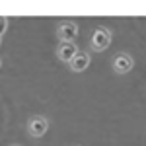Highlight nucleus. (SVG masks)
I'll return each instance as SVG.
<instances>
[{"mask_svg": "<svg viewBox=\"0 0 146 146\" xmlns=\"http://www.w3.org/2000/svg\"><path fill=\"white\" fill-rule=\"evenodd\" d=\"M109 45H111V31L103 25L96 27L90 35V49L96 53H103Z\"/></svg>", "mask_w": 146, "mask_h": 146, "instance_id": "f257e3e1", "label": "nucleus"}, {"mask_svg": "<svg viewBox=\"0 0 146 146\" xmlns=\"http://www.w3.org/2000/svg\"><path fill=\"white\" fill-rule=\"evenodd\" d=\"M78 33H80V27L74 22H60L56 25V37H58L60 43H74Z\"/></svg>", "mask_w": 146, "mask_h": 146, "instance_id": "f03ea898", "label": "nucleus"}, {"mask_svg": "<svg viewBox=\"0 0 146 146\" xmlns=\"http://www.w3.org/2000/svg\"><path fill=\"white\" fill-rule=\"evenodd\" d=\"M49 131V119L43 115H33L27 121V133L31 138H41Z\"/></svg>", "mask_w": 146, "mask_h": 146, "instance_id": "7ed1b4c3", "label": "nucleus"}, {"mask_svg": "<svg viewBox=\"0 0 146 146\" xmlns=\"http://www.w3.org/2000/svg\"><path fill=\"white\" fill-rule=\"evenodd\" d=\"M111 68L115 74H127V72H131L135 68V58L129 53H117V55L113 56Z\"/></svg>", "mask_w": 146, "mask_h": 146, "instance_id": "20e7f679", "label": "nucleus"}, {"mask_svg": "<svg viewBox=\"0 0 146 146\" xmlns=\"http://www.w3.org/2000/svg\"><path fill=\"white\" fill-rule=\"evenodd\" d=\"M90 62H92V56L86 51H78L76 55L72 56V60L68 62V68L72 72H84L86 68L90 66Z\"/></svg>", "mask_w": 146, "mask_h": 146, "instance_id": "39448f33", "label": "nucleus"}, {"mask_svg": "<svg viewBox=\"0 0 146 146\" xmlns=\"http://www.w3.org/2000/svg\"><path fill=\"white\" fill-rule=\"evenodd\" d=\"M78 51L80 49L76 47V43H60V45L56 47V58L68 64V62L72 60V56L76 55Z\"/></svg>", "mask_w": 146, "mask_h": 146, "instance_id": "423d86ee", "label": "nucleus"}, {"mask_svg": "<svg viewBox=\"0 0 146 146\" xmlns=\"http://www.w3.org/2000/svg\"><path fill=\"white\" fill-rule=\"evenodd\" d=\"M8 31V18L6 16H0V37Z\"/></svg>", "mask_w": 146, "mask_h": 146, "instance_id": "0eeeda50", "label": "nucleus"}, {"mask_svg": "<svg viewBox=\"0 0 146 146\" xmlns=\"http://www.w3.org/2000/svg\"><path fill=\"white\" fill-rule=\"evenodd\" d=\"M12 146H20V144H12Z\"/></svg>", "mask_w": 146, "mask_h": 146, "instance_id": "6e6552de", "label": "nucleus"}, {"mask_svg": "<svg viewBox=\"0 0 146 146\" xmlns=\"http://www.w3.org/2000/svg\"><path fill=\"white\" fill-rule=\"evenodd\" d=\"M0 66H2V60H0Z\"/></svg>", "mask_w": 146, "mask_h": 146, "instance_id": "1a4fd4ad", "label": "nucleus"}, {"mask_svg": "<svg viewBox=\"0 0 146 146\" xmlns=\"http://www.w3.org/2000/svg\"><path fill=\"white\" fill-rule=\"evenodd\" d=\"M0 43H2V37H0Z\"/></svg>", "mask_w": 146, "mask_h": 146, "instance_id": "9d476101", "label": "nucleus"}]
</instances>
